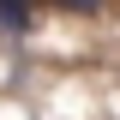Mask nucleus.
<instances>
[{"label":"nucleus","instance_id":"2","mask_svg":"<svg viewBox=\"0 0 120 120\" xmlns=\"http://www.w3.org/2000/svg\"><path fill=\"white\" fill-rule=\"evenodd\" d=\"M60 6H66V12H96L102 0H60Z\"/></svg>","mask_w":120,"mask_h":120},{"label":"nucleus","instance_id":"1","mask_svg":"<svg viewBox=\"0 0 120 120\" xmlns=\"http://www.w3.org/2000/svg\"><path fill=\"white\" fill-rule=\"evenodd\" d=\"M0 24L6 30H30V0H0Z\"/></svg>","mask_w":120,"mask_h":120}]
</instances>
